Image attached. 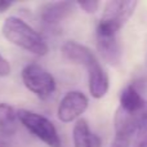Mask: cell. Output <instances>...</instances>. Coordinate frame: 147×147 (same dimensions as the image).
Listing matches in <instances>:
<instances>
[{
	"instance_id": "cell-1",
	"label": "cell",
	"mask_w": 147,
	"mask_h": 147,
	"mask_svg": "<svg viewBox=\"0 0 147 147\" xmlns=\"http://www.w3.org/2000/svg\"><path fill=\"white\" fill-rule=\"evenodd\" d=\"M62 54L66 59L86 69L89 74V92L96 99L103 98L110 88V80L106 71L98 62L96 54L83 44L69 40L62 45Z\"/></svg>"
},
{
	"instance_id": "cell-2",
	"label": "cell",
	"mask_w": 147,
	"mask_h": 147,
	"mask_svg": "<svg viewBox=\"0 0 147 147\" xmlns=\"http://www.w3.org/2000/svg\"><path fill=\"white\" fill-rule=\"evenodd\" d=\"M1 32L3 36L13 45L38 57L45 56L49 51L43 36L20 17H8L3 23Z\"/></svg>"
},
{
	"instance_id": "cell-3",
	"label": "cell",
	"mask_w": 147,
	"mask_h": 147,
	"mask_svg": "<svg viewBox=\"0 0 147 147\" xmlns=\"http://www.w3.org/2000/svg\"><path fill=\"white\" fill-rule=\"evenodd\" d=\"M138 3L136 0H114L106 3L97 25V35H117L120 28L130 20Z\"/></svg>"
},
{
	"instance_id": "cell-4",
	"label": "cell",
	"mask_w": 147,
	"mask_h": 147,
	"mask_svg": "<svg viewBox=\"0 0 147 147\" xmlns=\"http://www.w3.org/2000/svg\"><path fill=\"white\" fill-rule=\"evenodd\" d=\"M18 121L36 138L48 147H61L62 141L54 124L44 115L30 110L21 109L17 111Z\"/></svg>"
},
{
	"instance_id": "cell-5",
	"label": "cell",
	"mask_w": 147,
	"mask_h": 147,
	"mask_svg": "<svg viewBox=\"0 0 147 147\" xmlns=\"http://www.w3.org/2000/svg\"><path fill=\"white\" fill-rule=\"evenodd\" d=\"M21 76L26 88L40 99L49 98L56 90V80L53 75L38 63L25 66Z\"/></svg>"
},
{
	"instance_id": "cell-6",
	"label": "cell",
	"mask_w": 147,
	"mask_h": 147,
	"mask_svg": "<svg viewBox=\"0 0 147 147\" xmlns=\"http://www.w3.org/2000/svg\"><path fill=\"white\" fill-rule=\"evenodd\" d=\"M89 106L88 97L80 90H70L62 97L57 115L62 123H71L80 117Z\"/></svg>"
},
{
	"instance_id": "cell-7",
	"label": "cell",
	"mask_w": 147,
	"mask_h": 147,
	"mask_svg": "<svg viewBox=\"0 0 147 147\" xmlns=\"http://www.w3.org/2000/svg\"><path fill=\"white\" fill-rule=\"evenodd\" d=\"M76 4L72 1H52L45 3L39 9V17L47 26H54L67 18L75 10Z\"/></svg>"
},
{
	"instance_id": "cell-8",
	"label": "cell",
	"mask_w": 147,
	"mask_h": 147,
	"mask_svg": "<svg viewBox=\"0 0 147 147\" xmlns=\"http://www.w3.org/2000/svg\"><path fill=\"white\" fill-rule=\"evenodd\" d=\"M97 49L101 57L111 66H116L121 59V48L117 35H97Z\"/></svg>"
},
{
	"instance_id": "cell-9",
	"label": "cell",
	"mask_w": 147,
	"mask_h": 147,
	"mask_svg": "<svg viewBox=\"0 0 147 147\" xmlns=\"http://www.w3.org/2000/svg\"><path fill=\"white\" fill-rule=\"evenodd\" d=\"M74 147H102L101 138L90 130L85 119H78L72 130Z\"/></svg>"
},
{
	"instance_id": "cell-10",
	"label": "cell",
	"mask_w": 147,
	"mask_h": 147,
	"mask_svg": "<svg viewBox=\"0 0 147 147\" xmlns=\"http://www.w3.org/2000/svg\"><path fill=\"white\" fill-rule=\"evenodd\" d=\"M147 107V102L134 85H127L120 94V107L125 112H140Z\"/></svg>"
},
{
	"instance_id": "cell-11",
	"label": "cell",
	"mask_w": 147,
	"mask_h": 147,
	"mask_svg": "<svg viewBox=\"0 0 147 147\" xmlns=\"http://www.w3.org/2000/svg\"><path fill=\"white\" fill-rule=\"evenodd\" d=\"M18 125L17 111L8 103H0V134L10 137L16 133Z\"/></svg>"
},
{
	"instance_id": "cell-12",
	"label": "cell",
	"mask_w": 147,
	"mask_h": 147,
	"mask_svg": "<svg viewBox=\"0 0 147 147\" xmlns=\"http://www.w3.org/2000/svg\"><path fill=\"white\" fill-rule=\"evenodd\" d=\"M128 147H147V120L130 137Z\"/></svg>"
},
{
	"instance_id": "cell-13",
	"label": "cell",
	"mask_w": 147,
	"mask_h": 147,
	"mask_svg": "<svg viewBox=\"0 0 147 147\" xmlns=\"http://www.w3.org/2000/svg\"><path fill=\"white\" fill-rule=\"evenodd\" d=\"M78 7L81 8L85 13L92 14V13H96L97 9L99 8V1H97V0H92V1H83V3H79Z\"/></svg>"
},
{
	"instance_id": "cell-14",
	"label": "cell",
	"mask_w": 147,
	"mask_h": 147,
	"mask_svg": "<svg viewBox=\"0 0 147 147\" xmlns=\"http://www.w3.org/2000/svg\"><path fill=\"white\" fill-rule=\"evenodd\" d=\"M10 72V66L8 61L0 54V76H8Z\"/></svg>"
},
{
	"instance_id": "cell-15",
	"label": "cell",
	"mask_w": 147,
	"mask_h": 147,
	"mask_svg": "<svg viewBox=\"0 0 147 147\" xmlns=\"http://www.w3.org/2000/svg\"><path fill=\"white\" fill-rule=\"evenodd\" d=\"M12 7V3L10 1H4V0H0V13H4L5 10H8Z\"/></svg>"
},
{
	"instance_id": "cell-16",
	"label": "cell",
	"mask_w": 147,
	"mask_h": 147,
	"mask_svg": "<svg viewBox=\"0 0 147 147\" xmlns=\"http://www.w3.org/2000/svg\"><path fill=\"white\" fill-rule=\"evenodd\" d=\"M0 147H7V146H5V143L3 142V141H0Z\"/></svg>"
}]
</instances>
